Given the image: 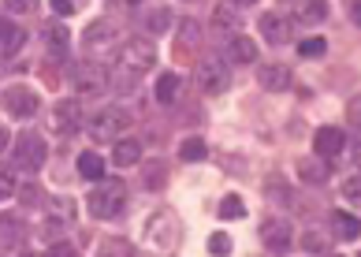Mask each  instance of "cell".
<instances>
[{
	"instance_id": "36",
	"label": "cell",
	"mask_w": 361,
	"mask_h": 257,
	"mask_svg": "<svg viewBox=\"0 0 361 257\" xmlns=\"http://www.w3.org/2000/svg\"><path fill=\"white\" fill-rule=\"evenodd\" d=\"M346 116H350V124H357V127H361V97H357V101H350V108H346Z\"/></svg>"
},
{
	"instance_id": "43",
	"label": "cell",
	"mask_w": 361,
	"mask_h": 257,
	"mask_svg": "<svg viewBox=\"0 0 361 257\" xmlns=\"http://www.w3.org/2000/svg\"><path fill=\"white\" fill-rule=\"evenodd\" d=\"M354 160H357V168H361V142L354 145Z\"/></svg>"
},
{
	"instance_id": "20",
	"label": "cell",
	"mask_w": 361,
	"mask_h": 257,
	"mask_svg": "<svg viewBox=\"0 0 361 257\" xmlns=\"http://www.w3.org/2000/svg\"><path fill=\"white\" fill-rule=\"evenodd\" d=\"M26 239V227L19 216H0V246H19Z\"/></svg>"
},
{
	"instance_id": "31",
	"label": "cell",
	"mask_w": 361,
	"mask_h": 257,
	"mask_svg": "<svg viewBox=\"0 0 361 257\" xmlns=\"http://www.w3.org/2000/svg\"><path fill=\"white\" fill-rule=\"evenodd\" d=\"M343 198L354 201V205H361V175H350V179L343 183Z\"/></svg>"
},
{
	"instance_id": "35",
	"label": "cell",
	"mask_w": 361,
	"mask_h": 257,
	"mask_svg": "<svg viewBox=\"0 0 361 257\" xmlns=\"http://www.w3.org/2000/svg\"><path fill=\"white\" fill-rule=\"evenodd\" d=\"M52 11H56L60 19H68L71 11H75V4H71V0H52Z\"/></svg>"
},
{
	"instance_id": "19",
	"label": "cell",
	"mask_w": 361,
	"mask_h": 257,
	"mask_svg": "<svg viewBox=\"0 0 361 257\" xmlns=\"http://www.w3.org/2000/svg\"><path fill=\"white\" fill-rule=\"evenodd\" d=\"M112 160H116L119 168L138 165V160H142V142H138V138H119L116 150H112Z\"/></svg>"
},
{
	"instance_id": "18",
	"label": "cell",
	"mask_w": 361,
	"mask_h": 257,
	"mask_svg": "<svg viewBox=\"0 0 361 257\" xmlns=\"http://www.w3.org/2000/svg\"><path fill=\"white\" fill-rule=\"evenodd\" d=\"M23 42H26V34L19 30V26L0 19V56H16V52L23 49Z\"/></svg>"
},
{
	"instance_id": "25",
	"label": "cell",
	"mask_w": 361,
	"mask_h": 257,
	"mask_svg": "<svg viewBox=\"0 0 361 257\" xmlns=\"http://www.w3.org/2000/svg\"><path fill=\"white\" fill-rule=\"evenodd\" d=\"M298 19L305 26H320V23L328 19V4H324V0H305L302 11H298Z\"/></svg>"
},
{
	"instance_id": "45",
	"label": "cell",
	"mask_w": 361,
	"mask_h": 257,
	"mask_svg": "<svg viewBox=\"0 0 361 257\" xmlns=\"http://www.w3.org/2000/svg\"><path fill=\"white\" fill-rule=\"evenodd\" d=\"M71 4H75V0H71Z\"/></svg>"
},
{
	"instance_id": "2",
	"label": "cell",
	"mask_w": 361,
	"mask_h": 257,
	"mask_svg": "<svg viewBox=\"0 0 361 257\" xmlns=\"http://www.w3.org/2000/svg\"><path fill=\"white\" fill-rule=\"evenodd\" d=\"M153 64H157V45L145 42V37H127L119 45V67L130 75V83L142 78L145 71H153Z\"/></svg>"
},
{
	"instance_id": "17",
	"label": "cell",
	"mask_w": 361,
	"mask_h": 257,
	"mask_svg": "<svg viewBox=\"0 0 361 257\" xmlns=\"http://www.w3.org/2000/svg\"><path fill=\"white\" fill-rule=\"evenodd\" d=\"M257 83H261V90L279 93V90H287V86H290V71H287L283 64H264L261 71H257Z\"/></svg>"
},
{
	"instance_id": "28",
	"label": "cell",
	"mask_w": 361,
	"mask_h": 257,
	"mask_svg": "<svg viewBox=\"0 0 361 257\" xmlns=\"http://www.w3.org/2000/svg\"><path fill=\"white\" fill-rule=\"evenodd\" d=\"M243 213H246V205H243V198H238V194H227L220 201V220H238Z\"/></svg>"
},
{
	"instance_id": "41",
	"label": "cell",
	"mask_w": 361,
	"mask_h": 257,
	"mask_svg": "<svg viewBox=\"0 0 361 257\" xmlns=\"http://www.w3.org/2000/svg\"><path fill=\"white\" fill-rule=\"evenodd\" d=\"M4 150H8V131L0 127V153H4Z\"/></svg>"
},
{
	"instance_id": "13",
	"label": "cell",
	"mask_w": 361,
	"mask_h": 257,
	"mask_svg": "<svg viewBox=\"0 0 361 257\" xmlns=\"http://www.w3.org/2000/svg\"><path fill=\"white\" fill-rule=\"evenodd\" d=\"M212 34L216 37H235V34H243V16L231 8V4H220V8H212Z\"/></svg>"
},
{
	"instance_id": "33",
	"label": "cell",
	"mask_w": 361,
	"mask_h": 257,
	"mask_svg": "<svg viewBox=\"0 0 361 257\" xmlns=\"http://www.w3.org/2000/svg\"><path fill=\"white\" fill-rule=\"evenodd\" d=\"M8 11H16V16H34L37 11V0H4Z\"/></svg>"
},
{
	"instance_id": "5",
	"label": "cell",
	"mask_w": 361,
	"mask_h": 257,
	"mask_svg": "<svg viewBox=\"0 0 361 257\" xmlns=\"http://www.w3.org/2000/svg\"><path fill=\"white\" fill-rule=\"evenodd\" d=\"M123 45V30H119L116 19H93L86 26V49L90 56H104V52H112Z\"/></svg>"
},
{
	"instance_id": "42",
	"label": "cell",
	"mask_w": 361,
	"mask_h": 257,
	"mask_svg": "<svg viewBox=\"0 0 361 257\" xmlns=\"http://www.w3.org/2000/svg\"><path fill=\"white\" fill-rule=\"evenodd\" d=\"M231 4H238V8H250V4H257V0H231Z\"/></svg>"
},
{
	"instance_id": "40",
	"label": "cell",
	"mask_w": 361,
	"mask_h": 257,
	"mask_svg": "<svg viewBox=\"0 0 361 257\" xmlns=\"http://www.w3.org/2000/svg\"><path fill=\"white\" fill-rule=\"evenodd\" d=\"M109 4H112V8H138L142 0H109Z\"/></svg>"
},
{
	"instance_id": "34",
	"label": "cell",
	"mask_w": 361,
	"mask_h": 257,
	"mask_svg": "<svg viewBox=\"0 0 361 257\" xmlns=\"http://www.w3.org/2000/svg\"><path fill=\"white\" fill-rule=\"evenodd\" d=\"M16 191L19 186H16V179H11V172H0V201H8Z\"/></svg>"
},
{
	"instance_id": "32",
	"label": "cell",
	"mask_w": 361,
	"mask_h": 257,
	"mask_svg": "<svg viewBox=\"0 0 361 257\" xmlns=\"http://www.w3.org/2000/svg\"><path fill=\"white\" fill-rule=\"evenodd\" d=\"M209 253H216V257H227V253H231V239H227L224 232H216V235L209 239Z\"/></svg>"
},
{
	"instance_id": "39",
	"label": "cell",
	"mask_w": 361,
	"mask_h": 257,
	"mask_svg": "<svg viewBox=\"0 0 361 257\" xmlns=\"http://www.w3.org/2000/svg\"><path fill=\"white\" fill-rule=\"evenodd\" d=\"M19 191H23V194H19L23 201H37V186H19Z\"/></svg>"
},
{
	"instance_id": "37",
	"label": "cell",
	"mask_w": 361,
	"mask_h": 257,
	"mask_svg": "<svg viewBox=\"0 0 361 257\" xmlns=\"http://www.w3.org/2000/svg\"><path fill=\"white\" fill-rule=\"evenodd\" d=\"M145 183H149V186L157 183V186H160V183H164V168H157V172H153V168H145Z\"/></svg>"
},
{
	"instance_id": "21",
	"label": "cell",
	"mask_w": 361,
	"mask_h": 257,
	"mask_svg": "<svg viewBox=\"0 0 361 257\" xmlns=\"http://www.w3.org/2000/svg\"><path fill=\"white\" fill-rule=\"evenodd\" d=\"M42 37H45V45H49V52L52 56H63V52H68V26H60V23H49L45 30H42Z\"/></svg>"
},
{
	"instance_id": "22",
	"label": "cell",
	"mask_w": 361,
	"mask_h": 257,
	"mask_svg": "<svg viewBox=\"0 0 361 257\" xmlns=\"http://www.w3.org/2000/svg\"><path fill=\"white\" fill-rule=\"evenodd\" d=\"M298 175H302L305 183H324L328 175H331V160H320V157L302 160V165H298Z\"/></svg>"
},
{
	"instance_id": "12",
	"label": "cell",
	"mask_w": 361,
	"mask_h": 257,
	"mask_svg": "<svg viewBox=\"0 0 361 257\" xmlns=\"http://www.w3.org/2000/svg\"><path fill=\"white\" fill-rule=\"evenodd\" d=\"M52 127H56L63 138H71V134L82 131V108H78V101H60L56 112H52Z\"/></svg>"
},
{
	"instance_id": "11",
	"label": "cell",
	"mask_w": 361,
	"mask_h": 257,
	"mask_svg": "<svg viewBox=\"0 0 361 257\" xmlns=\"http://www.w3.org/2000/svg\"><path fill=\"white\" fill-rule=\"evenodd\" d=\"M343 145H346V134H343L339 127H320V131L313 134V153H317L320 160H336V157L343 153Z\"/></svg>"
},
{
	"instance_id": "15",
	"label": "cell",
	"mask_w": 361,
	"mask_h": 257,
	"mask_svg": "<svg viewBox=\"0 0 361 257\" xmlns=\"http://www.w3.org/2000/svg\"><path fill=\"white\" fill-rule=\"evenodd\" d=\"M328 220H331V235L343 239V242H354V239L361 235V220H357L354 213H343V209H336V213L328 216Z\"/></svg>"
},
{
	"instance_id": "7",
	"label": "cell",
	"mask_w": 361,
	"mask_h": 257,
	"mask_svg": "<svg viewBox=\"0 0 361 257\" xmlns=\"http://www.w3.org/2000/svg\"><path fill=\"white\" fill-rule=\"evenodd\" d=\"M0 108L16 119H30L37 112V93L30 86H4L0 90Z\"/></svg>"
},
{
	"instance_id": "6",
	"label": "cell",
	"mask_w": 361,
	"mask_h": 257,
	"mask_svg": "<svg viewBox=\"0 0 361 257\" xmlns=\"http://www.w3.org/2000/svg\"><path fill=\"white\" fill-rule=\"evenodd\" d=\"M45 157H49V145H45L42 134H37V131H23L19 142H16V165L23 172H37L45 165Z\"/></svg>"
},
{
	"instance_id": "44",
	"label": "cell",
	"mask_w": 361,
	"mask_h": 257,
	"mask_svg": "<svg viewBox=\"0 0 361 257\" xmlns=\"http://www.w3.org/2000/svg\"><path fill=\"white\" fill-rule=\"evenodd\" d=\"M328 257H343V253H328Z\"/></svg>"
},
{
	"instance_id": "8",
	"label": "cell",
	"mask_w": 361,
	"mask_h": 257,
	"mask_svg": "<svg viewBox=\"0 0 361 257\" xmlns=\"http://www.w3.org/2000/svg\"><path fill=\"white\" fill-rule=\"evenodd\" d=\"M197 86H202V93H224L227 86H231V71H227V60L212 56V60H202L197 64Z\"/></svg>"
},
{
	"instance_id": "27",
	"label": "cell",
	"mask_w": 361,
	"mask_h": 257,
	"mask_svg": "<svg viewBox=\"0 0 361 257\" xmlns=\"http://www.w3.org/2000/svg\"><path fill=\"white\" fill-rule=\"evenodd\" d=\"M168 23H171V16H168L164 8H153V11H145V16H142V26H145L149 34H164Z\"/></svg>"
},
{
	"instance_id": "29",
	"label": "cell",
	"mask_w": 361,
	"mask_h": 257,
	"mask_svg": "<svg viewBox=\"0 0 361 257\" xmlns=\"http://www.w3.org/2000/svg\"><path fill=\"white\" fill-rule=\"evenodd\" d=\"M97 257H130V246H127L123 239H101Z\"/></svg>"
},
{
	"instance_id": "3",
	"label": "cell",
	"mask_w": 361,
	"mask_h": 257,
	"mask_svg": "<svg viewBox=\"0 0 361 257\" xmlns=\"http://www.w3.org/2000/svg\"><path fill=\"white\" fill-rule=\"evenodd\" d=\"M127 127H130V116L123 108H101V112H93V119L86 124V134L97 145H104V142H119Z\"/></svg>"
},
{
	"instance_id": "26",
	"label": "cell",
	"mask_w": 361,
	"mask_h": 257,
	"mask_svg": "<svg viewBox=\"0 0 361 257\" xmlns=\"http://www.w3.org/2000/svg\"><path fill=\"white\" fill-rule=\"evenodd\" d=\"M205 157H209L205 138H183L179 142V160H205Z\"/></svg>"
},
{
	"instance_id": "14",
	"label": "cell",
	"mask_w": 361,
	"mask_h": 257,
	"mask_svg": "<svg viewBox=\"0 0 361 257\" xmlns=\"http://www.w3.org/2000/svg\"><path fill=\"white\" fill-rule=\"evenodd\" d=\"M290 30H294L290 19L276 16V11L261 19V37H264V42H272V45H287V42H290Z\"/></svg>"
},
{
	"instance_id": "30",
	"label": "cell",
	"mask_w": 361,
	"mask_h": 257,
	"mask_svg": "<svg viewBox=\"0 0 361 257\" xmlns=\"http://www.w3.org/2000/svg\"><path fill=\"white\" fill-rule=\"evenodd\" d=\"M298 52L305 60H317V56H324V37H305V42L298 45Z\"/></svg>"
},
{
	"instance_id": "9",
	"label": "cell",
	"mask_w": 361,
	"mask_h": 257,
	"mask_svg": "<svg viewBox=\"0 0 361 257\" xmlns=\"http://www.w3.org/2000/svg\"><path fill=\"white\" fill-rule=\"evenodd\" d=\"M202 42H205V30L197 19H183L179 34H176V56L179 60H194L202 52Z\"/></svg>"
},
{
	"instance_id": "4",
	"label": "cell",
	"mask_w": 361,
	"mask_h": 257,
	"mask_svg": "<svg viewBox=\"0 0 361 257\" xmlns=\"http://www.w3.org/2000/svg\"><path fill=\"white\" fill-rule=\"evenodd\" d=\"M71 90L78 97H101L104 90H109V71H104L101 64L93 60H82L71 67Z\"/></svg>"
},
{
	"instance_id": "1",
	"label": "cell",
	"mask_w": 361,
	"mask_h": 257,
	"mask_svg": "<svg viewBox=\"0 0 361 257\" xmlns=\"http://www.w3.org/2000/svg\"><path fill=\"white\" fill-rule=\"evenodd\" d=\"M127 209V186L119 179H97V186L90 191V213L97 220H116Z\"/></svg>"
},
{
	"instance_id": "16",
	"label": "cell",
	"mask_w": 361,
	"mask_h": 257,
	"mask_svg": "<svg viewBox=\"0 0 361 257\" xmlns=\"http://www.w3.org/2000/svg\"><path fill=\"white\" fill-rule=\"evenodd\" d=\"M224 49H227V60H231V64H253V60H257V45H253L246 34L227 37Z\"/></svg>"
},
{
	"instance_id": "23",
	"label": "cell",
	"mask_w": 361,
	"mask_h": 257,
	"mask_svg": "<svg viewBox=\"0 0 361 257\" xmlns=\"http://www.w3.org/2000/svg\"><path fill=\"white\" fill-rule=\"evenodd\" d=\"M78 175H82V179H104V160H101V153L97 150H86L82 157H78Z\"/></svg>"
},
{
	"instance_id": "38",
	"label": "cell",
	"mask_w": 361,
	"mask_h": 257,
	"mask_svg": "<svg viewBox=\"0 0 361 257\" xmlns=\"http://www.w3.org/2000/svg\"><path fill=\"white\" fill-rule=\"evenodd\" d=\"M350 23L361 26V0H354V4H350Z\"/></svg>"
},
{
	"instance_id": "10",
	"label": "cell",
	"mask_w": 361,
	"mask_h": 257,
	"mask_svg": "<svg viewBox=\"0 0 361 257\" xmlns=\"http://www.w3.org/2000/svg\"><path fill=\"white\" fill-rule=\"evenodd\" d=\"M290 239H294V232H290V224L283 220V216H269V220L261 224V242L272 253H283L290 246Z\"/></svg>"
},
{
	"instance_id": "24",
	"label": "cell",
	"mask_w": 361,
	"mask_h": 257,
	"mask_svg": "<svg viewBox=\"0 0 361 257\" xmlns=\"http://www.w3.org/2000/svg\"><path fill=\"white\" fill-rule=\"evenodd\" d=\"M179 86H183V78L176 71H164V75L157 78V101L160 104H171V101H176V93H179Z\"/></svg>"
}]
</instances>
